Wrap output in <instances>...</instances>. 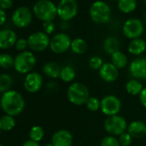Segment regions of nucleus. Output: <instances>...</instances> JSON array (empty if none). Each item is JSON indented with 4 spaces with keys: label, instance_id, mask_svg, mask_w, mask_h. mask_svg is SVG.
Here are the masks:
<instances>
[{
    "label": "nucleus",
    "instance_id": "nucleus-15",
    "mask_svg": "<svg viewBox=\"0 0 146 146\" xmlns=\"http://www.w3.org/2000/svg\"><path fill=\"white\" fill-rule=\"evenodd\" d=\"M101 78L106 83H113L119 78V69L112 63H104L99 70Z\"/></svg>",
    "mask_w": 146,
    "mask_h": 146
},
{
    "label": "nucleus",
    "instance_id": "nucleus-28",
    "mask_svg": "<svg viewBox=\"0 0 146 146\" xmlns=\"http://www.w3.org/2000/svg\"><path fill=\"white\" fill-rule=\"evenodd\" d=\"M13 84V78L7 73H3L0 75V92L5 93L11 90Z\"/></svg>",
    "mask_w": 146,
    "mask_h": 146
},
{
    "label": "nucleus",
    "instance_id": "nucleus-4",
    "mask_svg": "<svg viewBox=\"0 0 146 146\" xmlns=\"http://www.w3.org/2000/svg\"><path fill=\"white\" fill-rule=\"evenodd\" d=\"M90 17L97 24L107 23L111 19V8L103 1H96L90 8Z\"/></svg>",
    "mask_w": 146,
    "mask_h": 146
},
{
    "label": "nucleus",
    "instance_id": "nucleus-34",
    "mask_svg": "<svg viewBox=\"0 0 146 146\" xmlns=\"http://www.w3.org/2000/svg\"><path fill=\"white\" fill-rule=\"evenodd\" d=\"M118 140L120 143V146H130L132 142V137L127 131H125L119 136Z\"/></svg>",
    "mask_w": 146,
    "mask_h": 146
},
{
    "label": "nucleus",
    "instance_id": "nucleus-14",
    "mask_svg": "<svg viewBox=\"0 0 146 146\" xmlns=\"http://www.w3.org/2000/svg\"><path fill=\"white\" fill-rule=\"evenodd\" d=\"M43 84L42 76L38 72H29L25 77L24 79V88L29 93H36L38 92Z\"/></svg>",
    "mask_w": 146,
    "mask_h": 146
},
{
    "label": "nucleus",
    "instance_id": "nucleus-29",
    "mask_svg": "<svg viewBox=\"0 0 146 146\" xmlns=\"http://www.w3.org/2000/svg\"><path fill=\"white\" fill-rule=\"evenodd\" d=\"M44 134H45V132H44V130L41 126L35 125L29 131V138L33 141L39 143L40 141L42 140Z\"/></svg>",
    "mask_w": 146,
    "mask_h": 146
},
{
    "label": "nucleus",
    "instance_id": "nucleus-20",
    "mask_svg": "<svg viewBox=\"0 0 146 146\" xmlns=\"http://www.w3.org/2000/svg\"><path fill=\"white\" fill-rule=\"evenodd\" d=\"M120 43L119 40L113 36L106 38L103 41V50L107 54L113 55L114 52L119 51Z\"/></svg>",
    "mask_w": 146,
    "mask_h": 146
},
{
    "label": "nucleus",
    "instance_id": "nucleus-5",
    "mask_svg": "<svg viewBox=\"0 0 146 146\" xmlns=\"http://www.w3.org/2000/svg\"><path fill=\"white\" fill-rule=\"evenodd\" d=\"M36 64V58L33 52L29 51H24L17 54L14 59V68L15 70L21 73L26 74L33 70Z\"/></svg>",
    "mask_w": 146,
    "mask_h": 146
},
{
    "label": "nucleus",
    "instance_id": "nucleus-22",
    "mask_svg": "<svg viewBox=\"0 0 146 146\" xmlns=\"http://www.w3.org/2000/svg\"><path fill=\"white\" fill-rule=\"evenodd\" d=\"M70 49L74 53L81 55L86 52L88 49V45H87V42L84 39L76 38L71 40Z\"/></svg>",
    "mask_w": 146,
    "mask_h": 146
},
{
    "label": "nucleus",
    "instance_id": "nucleus-13",
    "mask_svg": "<svg viewBox=\"0 0 146 146\" xmlns=\"http://www.w3.org/2000/svg\"><path fill=\"white\" fill-rule=\"evenodd\" d=\"M131 76L137 80L146 79V58H137L129 64Z\"/></svg>",
    "mask_w": 146,
    "mask_h": 146
},
{
    "label": "nucleus",
    "instance_id": "nucleus-36",
    "mask_svg": "<svg viewBox=\"0 0 146 146\" xmlns=\"http://www.w3.org/2000/svg\"><path fill=\"white\" fill-rule=\"evenodd\" d=\"M43 30L46 35H51L55 30V24L52 21H47L43 23Z\"/></svg>",
    "mask_w": 146,
    "mask_h": 146
},
{
    "label": "nucleus",
    "instance_id": "nucleus-45",
    "mask_svg": "<svg viewBox=\"0 0 146 146\" xmlns=\"http://www.w3.org/2000/svg\"><path fill=\"white\" fill-rule=\"evenodd\" d=\"M0 132H1V129H0Z\"/></svg>",
    "mask_w": 146,
    "mask_h": 146
},
{
    "label": "nucleus",
    "instance_id": "nucleus-9",
    "mask_svg": "<svg viewBox=\"0 0 146 146\" xmlns=\"http://www.w3.org/2000/svg\"><path fill=\"white\" fill-rule=\"evenodd\" d=\"M120 109L121 102L113 95L106 96L101 101V111L108 117L118 115V113L120 112Z\"/></svg>",
    "mask_w": 146,
    "mask_h": 146
},
{
    "label": "nucleus",
    "instance_id": "nucleus-30",
    "mask_svg": "<svg viewBox=\"0 0 146 146\" xmlns=\"http://www.w3.org/2000/svg\"><path fill=\"white\" fill-rule=\"evenodd\" d=\"M14 59L15 58L8 53L0 54V66L4 69H10L14 66Z\"/></svg>",
    "mask_w": 146,
    "mask_h": 146
},
{
    "label": "nucleus",
    "instance_id": "nucleus-37",
    "mask_svg": "<svg viewBox=\"0 0 146 146\" xmlns=\"http://www.w3.org/2000/svg\"><path fill=\"white\" fill-rule=\"evenodd\" d=\"M12 5V0H0V8L3 10H8L11 8Z\"/></svg>",
    "mask_w": 146,
    "mask_h": 146
},
{
    "label": "nucleus",
    "instance_id": "nucleus-10",
    "mask_svg": "<svg viewBox=\"0 0 146 146\" xmlns=\"http://www.w3.org/2000/svg\"><path fill=\"white\" fill-rule=\"evenodd\" d=\"M71 39L64 33H58L53 35L50 40V49L56 54H61L70 48Z\"/></svg>",
    "mask_w": 146,
    "mask_h": 146
},
{
    "label": "nucleus",
    "instance_id": "nucleus-31",
    "mask_svg": "<svg viewBox=\"0 0 146 146\" xmlns=\"http://www.w3.org/2000/svg\"><path fill=\"white\" fill-rule=\"evenodd\" d=\"M85 105L87 109L90 112H96L101 109V101L95 96H90Z\"/></svg>",
    "mask_w": 146,
    "mask_h": 146
},
{
    "label": "nucleus",
    "instance_id": "nucleus-26",
    "mask_svg": "<svg viewBox=\"0 0 146 146\" xmlns=\"http://www.w3.org/2000/svg\"><path fill=\"white\" fill-rule=\"evenodd\" d=\"M75 78H76V70L73 67H71L70 65H66V66L61 68L59 78L63 82L70 83L74 80Z\"/></svg>",
    "mask_w": 146,
    "mask_h": 146
},
{
    "label": "nucleus",
    "instance_id": "nucleus-32",
    "mask_svg": "<svg viewBox=\"0 0 146 146\" xmlns=\"http://www.w3.org/2000/svg\"><path fill=\"white\" fill-rule=\"evenodd\" d=\"M103 64L102 58L99 56H93L89 60V66L94 70H99Z\"/></svg>",
    "mask_w": 146,
    "mask_h": 146
},
{
    "label": "nucleus",
    "instance_id": "nucleus-7",
    "mask_svg": "<svg viewBox=\"0 0 146 146\" xmlns=\"http://www.w3.org/2000/svg\"><path fill=\"white\" fill-rule=\"evenodd\" d=\"M78 11L76 0H60L57 5L58 17L63 22H69L74 18Z\"/></svg>",
    "mask_w": 146,
    "mask_h": 146
},
{
    "label": "nucleus",
    "instance_id": "nucleus-33",
    "mask_svg": "<svg viewBox=\"0 0 146 146\" xmlns=\"http://www.w3.org/2000/svg\"><path fill=\"white\" fill-rule=\"evenodd\" d=\"M101 146H120V143L117 137H115L114 136L109 135V136L105 137L102 140Z\"/></svg>",
    "mask_w": 146,
    "mask_h": 146
},
{
    "label": "nucleus",
    "instance_id": "nucleus-6",
    "mask_svg": "<svg viewBox=\"0 0 146 146\" xmlns=\"http://www.w3.org/2000/svg\"><path fill=\"white\" fill-rule=\"evenodd\" d=\"M125 119L119 115L107 117L104 121V129L110 136H119L127 130Z\"/></svg>",
    "mask_w": 146,
    "mask_h": 146
},
{
    "label": "nucleus",
    "instance_id": "nucleus-39",
    "mask_svg": "<svg viewBox=\"0 0 146 146\" xmlns=\"http://www.w3.org/2000/svg\"><path fill=\"white\" fill-rule=\"evenodd\" d=\"M6 21V13L5 10L0 8V26L3 25Z\"/></svg>",
    "mask_w": 146,
    "mask_h": 146
},
{
    "label": "nucleus",
    "instance_id": "nucleus-21",
    "mask_svg": "<svg viewBox=\"0 0 146 146\" xmlns=\"http://www.w3.org/2000/svg\"><path fill=\"white\" fill-rule=\"evenodd\" d=\"M61 68L55 62H48L43 66L44 74L50 78H58L60 76Z\"/></svg>",
    "mask_w": 146,
    "mask_h": 146
},
{
    "label": "nucleus",
    "instance_id": "nucleus-44",
    "mask_svg": "<svg viewBox=\"0 0 146 146\" xmlns=\"http://www.w3.org/2000/svg\"><path fill=\"white\" fill-rule=\"evenodd\" d=\"M144 2H145V4H146V0H144Z\"/></svg>",
    "mask_w": 146,
    "mask_h": 146
},
{
    "label": "nucleus",
    "instance_id": "nucleus-42",
    "mask_svg": "<svg viewBox=\"0 0 146 146\" xmlns=\"http://www.w3.org/2000/svg\"><path fill=\"white\" fill-rule=\"evenodd\" d=\"M0 146H4V145H2V144H1V143H0Z\"/></svg>",
    "mask_w": 146,
    "mask_h": 146
},
{
    "label": "nucleus",
    "instance_id": "nucleus-38",
    "mask_svg": "<svg viewBox=\"0 0 146 146\" xmlns=\"http://www.w3.org/2000/svg\"><path fill=\"white\" fill-rule=\"evenodd\" d=\"M139 101L140 103L142 104V106L143 108H146V87L143 89V90L141 91V93L139 94Z\"/></svg>",
    "mask_w": 146,
    "mask_h": 146
},
{
    "label": "nucleus",
    "instance_id": "nucleus-46",
    "mask_svg": "<svg viewBox=\"0 0 146 146\" xmlns=\"http://www.w3.org/2000/svg\"><path fill=\"white\" fill-rule=\"evenodd\" d=\"M117 1H118V0H117Z\"/></svg>",
    "mask_w": 146,
    "mask_h": 146
},
{
    "label": "nucleus",
    "instance_id": "nucleus-11",
    "mask_svg": "<svg viewBox=\"0 0 146 146\" xmlns=\"http://www.w3.org/2000/svg\"><path fill=\"white\" fill-rule=\"evenodd\" d=\"M50 40L51 39L45 32H35L28 38L29 47L35 52H43L50 46Z\"/></svg>",
    "mask_w": 146,
    "mask_h": 146
},
{
    "label": "nucleus",
    "instance_id": "nucleus-27",
    "mask_svg": "<svg viewBox=\"0 0 146 146\" xmlns=\"http://www.w3.org/2000/svg\"><path fill=\"white\" fill-rule=\"evenodd\" d=\"M16 125V120L13 116L11 115H4L0 118V129L4 131H11Z\"/></svg>",
    "mask_w": 146,
    "mask_h": 146
},
{
    "label": "nucleus",
    "instance_id": "nucleus-19",
    "mask_svg": "<svg viewBox=\"0 0 146 146\" xmlns=\"http://www.w3.org/2000/svg\"><path fill=\"white\" fill-rule=\"evenodd\" d=\"M146 51V41L143 39L137 38L131 40L128 45V52L131 55L139 56Z\"/></svg>",
    "mask_w": 146,
    "mask_h": 146
},
{
    "label": "nucleus",
    "instance_id": "nucleus-25",
    "mask_svg": "<svg viewBox=\"0 0 146 146\" xmlns=\"http://www.w3.org/2000/svg\"><path fill=\"white\" fill-rule=\"evenodd\" d=\"M143 87L142 84L137 79H131L125 84V90L128 94L131 96H139Z\"/></svg>",
    "mask_w": 146,
    "mask_h": 146
},
{
    "label": "nucleus",
    "instance_id": "nucleus-16",
    "mask_svg": "<svg viewBox=\"0 0 146 146\" xmlns=\"http://www.w3.org/2000/svg\"><path fill=\"white\" fill-rule=\"evenodd\" d=\"M73 137L71 133L64 129L58 130L52 137V143L53 146H71Z\"/></svg>",
    "mask_w": 146,
    "mask_h": 146
},
{
    "label": "nucleus",
    "instance_id": "nucleus-8",
    "mask_svg": "<svg viewBox=\"0 0 146 146\" xmlns=\"http://www.w3.org/2000/svg\"><path fill=\"white\" fill-rule=\"evenodd\" d=\"M143 24L137 18H131L126 20L122 28L124 35L131 40L139 38L143 35Z\"/></svg>",
    "mask_w": 146,
    "mask_h": 146
},
{
    "label": "nucleus",
    "instance_id": "nucleus-40",
    "mask_svg": "<svg viewBox=\"0 0 146 146\" xmlns=\"http://www.w3.org/2000/svg\"><path fill=\"white\" fill-rule=\"evenodd\" d=\"M23 146H40V145H39V143H37V142H35V141H33V140L29 139V140H27V141L23 144Z\"/></svg>",
    "mask_w": 146,
    "mask_h": 146
},
{
    "label": "nucleus",
    "instance_id": "nucleus-41",
    "mask_svg": "<svg viewBox=\"0 0 146 146\" xmlns=\"http://www.w3.org/2000/svg\"><path fill=\"white\" fill-rule=\"evenodd\" d=\"M44 146H53V144H52V143H46V144L44 145Z\"/></svg>",
    "mask_w": 146,
    "mask_h": 146
},
{
    "label": "nucleus",
    "instance_id": "nucleus-17",
    "mask_svg": "<svg viewBox=\"0 0 146 146\" xmlns=\"http://www.w3.org/2000/svg\"><path fill=\"white\" fill-rule=\"evenodd\" d=\"M17 40L16 33L11 29L0 30V48L8 49L15 46Z\"/></svg>",
    "mask_w": 146,
    "mask_h": 146
},
{
    "label": "nucleus",
    "instance_id": "nucleus-2",
    "mask_svg": "<svg viewBox=\"0 0 146 146\" xmlns=\"http://www.w3.org/2000/svg\"><path fill=\"white\" fill-rule=\"evenodd\" d=\"M67 97L70 103L76 106H82L86 104L90 96L88 87L82 83L77 82L69 86L67 90Z\"/></svg>",
    "mask_w": 146,
    "mask_h": 146
},
{
    "label": "nucleus",
    "instance_id": "nucleus-18",
    "mask_svg": "<svg viewBox=\"0 0 146 146\" xmlns=\"http://www.w3.org/2000/svg\"><path fill=\"white\" fill-rule=\"evenodd\" d=\"M127 132L132 138H142L146 135V124L141 120H134L128 125Z\"/></svg>",
    "mask_w": 146,
    "mask_h": 146
},
{
    "label": "nucleus",
    "instance_id": "nucleus-3",
    "mask_svg": "<svg viewBox=\"0 0 146 146\" xmlns=\"http://www.w3.org/2000/svg\"><path fill=\"white\" fill-rule=\"evenodd\" d=\"M33 12L35 16L43 23L47 21H53L58 16L57 6L50 0L38 1L34 5Z\"/></svg>",
    "mask_w": 146,
    "mask_h": 146
},
{
    "label": "nucleus",
    "instance_id": "nucleus-23",
    "mask_svg": "<svg viewBox=\"0 0 146 146\" xmlns=\"http://www.w3.org/2000/svg\"><path fill=\"white\" fill-rule=\"evenodd\" d=\"M111 63L118 69H123L127 65L128 59L125 53H123L120 51H118L114 52L113 55H111Z\"/></svg>",
    "mask_w": 146,
    "mask_h": 146
},
{
    "label": "nucleus",
    "instance_id": "nucleus-24",
    "mask_svg": "<svg viewBox=\"0 0 146 146\" xmlns=\"http://www.w3.org/2000/svg\"><path fill=\"white\" fill-rule=\"evenodd\" d=\"M137 8V0H118V9L125 14L133 12Z\"/></svg>",
    "mask_w": 146,
    "mask_h": 146
},
{
    "label": "nucleus",
    "instance_id": "nucleus-1",
    "mask_svg": "<svg viewBox=\"0 0 146 146\" xmlns=\"http://www.w3.org/2000/svg\"><path fill=\"white\" fill-rule=\"evenodd\" d=\"M0 104L6 114L13 117L20 114L25 108V101L23 96L16 90H9L4 93Z\"/></svg>",
    "mask_w": 146,
    "mask_h": 146
},
{
    "label": "nucleus",
    "instance_id": "nucleus-35",
    "mask_svg": "<svg viewBox=\"0 0 146 146\" xmlns=\"http://www.w3.org/2000/svg\"><path fill=\"white\" fill-rule=\"evenodd\" d=\"M15 46H16L17 50L20 51L21 52H24V51H26L27 47H29L28 40H26V39H23V38L17 40V42H16V44H15Z\"/></svg>",
    "mask_w": 146,
    "mask_h": 146
},
{
    "label": "nucleus",
    "instance_id": "nucleus-12",
    "mask_svg": "<svg viewBox=\"0 0 146 146\" xmlns=\"http://www.w3.org/2000/svg\"><path fill=\"white\" fill-rule=\"evenodd\" d=\"M11 20L17 28H26L32 23V11L28 7H19L14 11Z\"/></svg>",
    "mask_w": 146,
    "mask_h": 146
},
{
    "label": "nucleus",
    "instance_id": "nucleus-43",
    "mask_svg": "<svg viewBox=\"0 0 146 146\" xmlns=\"http://www.w3.org/2000/svg\"><path fill=\"white\" fill-rule=\"evenodd\" d=\"M38 1H41V0H37V2H38Z\"/></svg>",
    "mask_w": 146,
    "mask_h": 146
}]
</instances>
